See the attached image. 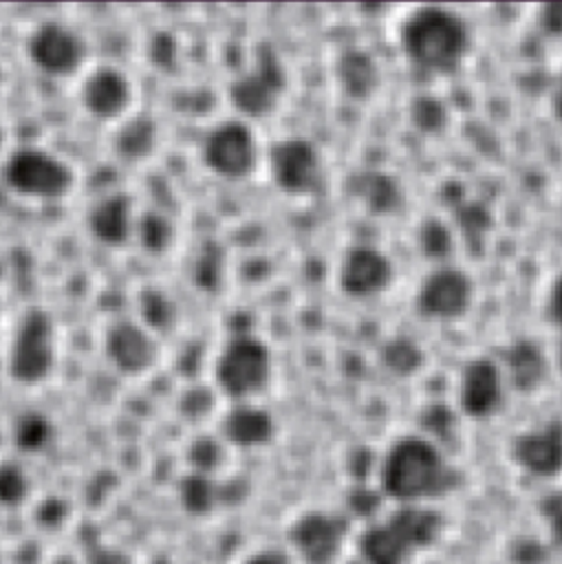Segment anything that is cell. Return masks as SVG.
<instances>
[{
    "instance_id": "obj_22",
    "label": "cell",
    "mask_w": 562,
    "mask_h": 564,
    "mask_svg": "<svg viewBox=\"0 0 562 564\" xmlns=\"http://www.w3.org/2000/svg\"><path fill=\"white\" fill-rule=\"evenodd\" d=\"M337 77L350 97H364L375 86L377 68L364 51H346L337 62Z\"/></svg>"
},
{
    "instance_id": "obj_14",
    "label": "cell",
    "mask_w": 562,
    "mask_h": 564,
    "mask_svg": "<svg viewBox=\"0 0 562 564\" xmlns=\"http://www.w3.org/2000/svg\"><path fill=\"white\" fill-rule=\"evenodd\" d=\"M90 236L106 247H121L134 236L137 214L132 198L123 192H110L97 198L86 216Z\"/></svg>"
},
{
    "instance_id": "obj_4",
    "label": "cell",
    "mask_w": 562,
    "mask_h": 564,
    "mask_svg": "<svg viewBox=\"0 0 562 564\" xmlns=\"http://www.w3.org/2000/svg\"><path fill=\"white\" fill-rule=\"evenodd\" d=\"M447 469L439 452L419 438L399 441L381 469L383 489L401 500L436 494L447 485Z\"/></svg>"
},
{
    "instance_id": "obj_21",
    "label": "cell",
    "mask_w": 562,
    "mask_h": 564,
    "mask_svg": "<svg viewBox=\"0 0 562 564\" xmlns=\"http://www.w3.org/2000/svg\"><path fill=\"white\" fill-rule=\"evenodd\" d=\"M11 438L20 452L37 454V452H44L53 443L55 425L44 412L26 410L13 421Z\"/></svg>"
},
{
    "instance_id": "obj_20",
    "label": "cell",
    "mask_w": 562,
    "mask_h": 564,
    "mask_svg": "<svg viewBox=\"0 0 562 564\" xmlns=\"http://www.w3.org/2000/svg\"><path fill=\"white\" fill-rule=\"evenodd\" d=\"M500 401V379L498 370L489 361H474L463 377L461 403L472 416L489 414Z\"/></svg>"
},
{
    "instance_id": "obj_7",
    "label": "cell",
    "mask_w": 562,
    "mask_h": 564,
    "mask_svg": "<svg viewBox=\"0 0 562 564\" xmlns=\"http://www.w3.org/2000/svg\"><path fill=\"white\" fill-rule=\"evenodd\" d=\"M287 88V73L271 46L256 53L253 66L240 73L229 86V101L242 121L269 117L282 99Z\"/></svg>"
},
{
    "instance_id": "obj_36",
    "label": "cell",
    "mask_w": 562,
    "mask_h": 564,
    "mask_svg": "<svg viewBox=\"0 0 562 564\" xmlns=\"http://www.w3.org/2000/svg\"><path fill=\"white\" fill-rule=\"evenodd\" d=\"M551 313L558 322V326L562 328V280L555 284L553 289V297H551Z\"/></svg>"
},
{
    "instance_id": "obj_10",
    "label": "cell",
    "mask_w": 562,
    "mask_h": 564,
    "mask_svg": "<svg viewBox=\"0 0 562 564\" xmlns=\"http://www.w3.org/2000/svg\"><path fill=\"white\" fill-rule=\"evenodd\" d=\"M24 53L40 73L51 77H71L84 66L86 42L73 26L46 20L26 35Z\"/></svg>"
},
{
    "instance_id": "obj_24",
    "label": "cell",
    "mask_w": 562,
    "mask_h": 564,
    "mask_svg": "<svg viewBox=\"0 0 562 564\" xmlns=\"http://www.w3.org/2000/svg\"><path fill=\"white\" fill-rule=\"evenodd\" d=\"M139 315L137 317L145 328L152 333L170 330L176 324V306L167 293L161 289H145L139 300Z\"/></svg>"
},
{
    "instance_id": "obj_19",
    "label": "cell",
    "mask_w": 562,
    "mask_h": 564,
    "mask_svg": "<svg viewBox=\"0 0 562 564\" xmlns=\"http://www.w3.org/2000/svg\"><path fill=\"white\" fill-rule=\"evenodd\" d=\"M514 454L518 463L536 474H551L562 467V427L549 425L518 438Z\"/></svg>"
},
{
    "instance_id": "obj_12",
    "label": "cell",
    "mask_w": 562,
    "mask_h": 564,
    "mask_svg": "<svg viewBox=\"0 0 562 564\" xmlns=\"http://www.w3.org/2000/svg\"><path fill=\"white\" fill-rule=\"evenodd\" d=\"M79 104L93 119L121 121L132 104V82L115 66H97L79 84Z\"/></svg>"
},
{
    "instance_id": "obj_8",
    "label": "cell",
    "mask_w": 562,
    "mask_h": 564,
    "mask_svg": "<svg viewBox=\"0 0 562 564\" xmlns=\"http://www.w3.org/2000/svg\"><path fill=\"white\" fill-rule=\"evenodd\" d=\"M201 159L220 178H247L258 165V137L242 119L218 121L203 137Z\"/></svg>"
},
{
    "instance_id": "obj_38",
    "label": "cell",
    "mask_w": 562,
    "mask_h": 564,
    "mask_svg": "<svg viewBox=\"0 0 562 564\" xmlns=\"http://www.w3.org/2000/svg\"><path fill=\"white\" fill-rule=\"evenodd\" d=\"M553 108H555L558 117H562V84H560V86H558V90H555V97H553Z\"/></svg>"
},
{
    "instance_id": "obj_11",
    "label": "cell",
    "mask_w": 562,
    "mask_h": 564,
    "mask_svg": "<svg viewBox=\"0 0 562 564\" xmlns=\"http://www.w3.org/2000/svg\"><path fill=\"white\" fill-rule=\"evenodd\" d=\"M104 355L119 375L139 377L156 364L159 346L154 333L139 319L119 317L104 333Z\"/></svg>"
},
{
    "instance_id": "obj_13",
    "label": "cell",
    "mask_w": 562,
    "mask_h": 564,
    "mask_svg": "<svg viewBox=\"0 0 562 564\" xmlns=\"http://www.w3.org/2000/svg\"><path fill=\"white\" fill-rule=\"evenodd\" d=\"M275 436V421L273 416L249 401L234 403L218 423V438L225 445L238 449H258L273 441Z\"/></svg>"
},
{
    "instance_id": "obj_25",
    "label": "cell",
    "mask_w": 562,
    "mask_h": 564,
    "mask_svg": "<svg viewBox=\"0 0 562 564\" xmlns=\"http://www.w3.org/2000/svg\"><path fill=\"white\" fill-rule=\"evenodd\" d=\"M223 253L218 245L207 242L198 249L194 262H192V280L203 291H216L223 282Z\"/></svg>"
},
{
    "instance_id": "obj_33",
    "label": "cell",
    "mask_w": 562,
    "mask_h": 564,
    "mask_svg": "<svg viewBox=\"0 0 562 564\" xmlns=\"http://www.w3.org/2000/svg\"><path fill=\"white\" fill-rule=\"evenodd\" d=\"M544 513H547V518H549V522H551L555 535L562 538V491H558V494H553L551 498H547V502H544Z\"/></svg>"
},
{
    "instance_id": "obj_32",
    "label": "cell",
    "mask_w": 562,
    "mask_h": 564,
    "mask_svg": "<svg viewBox=\"0 0 562 564\" xmlns=\"http://www.w3.org/2000/svg\"><path fill=\"white\" fill-rule=\"evenodd\" d=\"M386 361L390 368H395L397 372H408L419 364V355L417 350L408 344V341H395L386 348Z\"/></svg>"
},
{
    "instance_id": "obj_16",
    "label": "cell",
    "mask_w": 562,
    "mask_h": 564,
    "mask_svg": "<svg viewBox=\"0 0 562 564\" xmlns=\"http://www.w3.org/2000/svg\"><path fill=\"white\" fill-rule=\"evenodd\" d=\"M469 280L458 271H439L421 291V306L430 315L454 317L465 311L469 302Z\"/></svg>"
},
{
    "instance_id": "obj_9",
    "label": "cell",
    "mask_w": 562,
    "mask_h": 564,
    "mask_svg": "<svg viewBox=\"0 0 562 564\" xmlns=\"http://www.w3.org/2000/svg\"><path fill=\"white\" fill-rule=\"evenodd\" d=\"M267 167L275 187L291 196H311L324 185L322 156L317 148L302 137L275 141L269 148Z\"/></svg>"
},
{
    "instance_id": "obj_23",
    "label": "cell",
    "mask_w": 562,
    "mask_h": 564,
    "mask_svg": "<svg viewBox=\"0 0 562 564\" xmlns=\"http://www.w3.org/2000/svg\"><path fill=\"white\" fill-rule=\"evenodd\" d=\"M134 236L145 253L161 256L174 245L176 229L165 214L150 209V212H143L141 216H137Z\"/></svg>"
},
{
    "instance_id": "obj_29",
    "label": "cell",
    "mask_w": 562,
    "mask_h": 564,
    "mask_svg": "<svg viewBox=\"0 0 562 564\" xmlns=\"http://www.w3.org/2000/svg\"><path fill=\"white\" fill-rule=\"evenodd\" d=\"M26 474L15 463H0V502L15 505L26 496Z\"/></svg>"
},
{
    "instance_id": "obj_26",
    "label": "cell",
    "mask_w": 562,
    "mask_h": 564,
    "mask_svg": "<svg viewBox=\"0 0 562 564\" xmlns=\"http://www.w3.org/2000/svg\"><path fill=\"white\" fill-rule=\"evenodd\" d=\"M507 361H509L514 381L520 388H531L542 377V372H544V361H542L540 352L531 344H518L509 352Z\"/></svg>"
},
{
    "instance_id": "obj_35",
    "label": "cell",
    "mask_w": 562,
    "mask_h": 564,
    "mask_svg": "<svg viewBox=\"0 0 562 564\" xmlns=\"http://www.w3.org/2000/svg\"><path fill=\"white\" fill-rule=\"evenodd\" d=\"M542 24L551 33H562V4H549L542 11Z\"/></svg>"
},
{
    "instance_id": "obj_27",
    "label": "cell",
    "mask_w": 562,
    "mask_h": 564,
    "mask_svg": "<svg viewBox=\"0 0 562 564\" xmlns=\"http://www.w3.org/2000/svg\"><path fill=\"white\" fill-rule=\"evenodd\" d=\"M357 192L366 198V203L375 209V212H386L390 209L397 198L399 192L395 187V183L381 174H366L361 176V183L357 187Z\"/></svg>"
},
{
    "instance_id": "obj_3",
    "label": "cell",
    "mask_w": 562,
    "mask_h": 564,
    "mask_svg": "<svg viewBox=\"0 0 562 564\" xmlns=\"http://www.w3.org/2000/svg\"><path fill=\"white\" fill-rule=\"evenodd\" d=\"M406 53L425 68H452L467 46V31L463 22L443 9L417 11L401 31Z\"/></svg>"
},
{
    "instance_id": "obj_5",
    "label": "cell",
    "mask_w": 562,
    "mask_h": 564,
    "mask_svg": "<svg viewBox=\"0 0 562 564\" xmlns=\"http://www.w3.org/2000/svg\"><path fill=\"white\" fill-rule=\"evenodd\" d=\"M2 181L18 196L55 200L73 189L75 172L55 152L37 145H24L13 150L2 163Z\"/></svg>"
},
{
    "instance_id": "obj_1",
    "label": "cell",
    "mask_w": 562,
    "mask_h": 564,
    "mask_svg": "<svg viewBox=\"0 0 562 564\" xmlns=\"http://www.w3.org/2000/svg\"><path fill=\"white\" fill-rule=\"evenodd\" d=\"M57 364V326L48 311L29 306L15 322L7 346V372L20 386L46 381Z\"/></svg>"
},
{
    "instance_id": "obj_37",
    "label": "cell",
    "mask_w": 562,
    "mask_h": 564,
    "mask_svg": "<svg viewBox=\"0 0 562 564\" xmlns=\"http://www.w3.org/2000/svg\"><path fill=\"white\" fill-rule=\"evenodd\" d=\"M251 564H284V562L280 560L278 553H262V555H258Z\"/></svg>"
},
{
    "instance_id": "obj_15",
    "label": "cell",
    "mask_w": 562,
    "mask_h": 564,
    "mask_svg": "<svg viewBox=\"0 0 562 564\" xmlns=\"http://www.w3.org/2000/svg\"><path fill=\"white\" fill-rule=\"evenodd\" d=\"M390 280L388 260L368 247H357L346 253L339 267V284L348 295H372Z\"/></svg>"
},
{
    "instance_id": "obj_6",
    "label": "cell",
    "mask_w": 562,
    "mask_h": 564,
    "mask_svg": "<svg viewBox=\"0 0 562 564\" xmlns=\"http://www.w3.org/2000/svg\"><path fill=\"white\" fill-rule=\"evenodd\" d=\"M439 520L423 509H401L388 522L372 527L364 540L361 551L370 564H403L419 546L432 542Z\"/></svg>"
},
{
    "instance_id": "obj_31",
    "label": "cell",
    "mask_w": 562,
    "mask_h": 564,
    "mask_svg": "<svg viewBox=\"0 0 562 564\" xmlns=\"http://www.w3.org/2000/svg\"><path fill=\"white\" fill-rule=\"evenodd\" d=\"M183 502L192 509H205L212 505L214 498V487L212 480L205 474H190L181 487Z\"/></svg>"
},
{
    "instance_id": "obj_18",
    "label": "cell",
    "mask_w": 562,
    "mask_h": 564,
    "mask_svg": "<svg viewBox=\"0 0 562 564\" xmlns=\"http://www.w3.org/2000/svg\"><path fill=\"white\" fill-rule=\"evenodd\" d=\"M156 145H159V126L148 115H132L121 119L112 137L115 154L128 163H139L150 159Z\"/></svg>"
},
{
    "instance_id": "obj_30",
    "label": "cell",
    "mask_w": 562,
    "mask_h": 564,
    "mask_svg": "<svg viewBox=\"0 0 562 564\" xmlns=\"http://www.w3.org/2000/svg\"><path fill=\"white\" fill-rule=\"evenodd\" d=\"M179 410L190 421L205 419L214 410V392L207 386H190L179 399Z\"/></svg>"
},
{
    "instance_id": "obj_28",
    "label": "cell",
    "mask_w": 562,
    "mask_h": 564,
    "mask_svg": "<svg viewBox=\"0 0 562 564\" xmlns=\"http://www.w3.org/2000/svg\"><path fill=\"white\" fill-rule=\"evenodd\" d=\"M223 441L209 434L196 436L187 447V460L192 463L196 474H209L223 458Z\"/></svg>"
},
{
    "instance_id": "obj_17",
    "label": "cell",
    "mask_w": 562,
    "mask_h": 564,
    "mask_svg": "<svg viewBox=\"0 0 562 564\" xmlns=\"http://www.w3.org/2000/svg\"><path fill=\"white\" fill-rule=\"evenodd\" d=\"M339 522L324 513H309L293 527V542L311 562H326L339 544Z\"/></svg>"
},
{
    "instance_id": "obj_34",
    "label": "cell",
    "mask_w": 562,
    "mask_h": 564,
    "mask_svg": "<svg viewBox=\"0 0 562 564\" xmlns=\"http://www.w3.org/2000/svg\"><path fill=\"white\" fill-rule=\"evenodd\" d=\"M441 108H439V104H434V101H421L419 106H417V121H419V126H423V128H432V126H436L439 121H441Z\"/></svg>"
},
{
    "instance_id": "obj_2",
    "label": "cell",
    "mask_w": 562,
    "mask_h": 564,
    "mask_svg": "<svg viewBox=\"0 0 562 564\" xmlns=\"http://www.w3.org/2000/svg\"><path fill=\"white\" fill-rule=\"evenodd\" d=\"M273 359L269 346L249 333L231 335L214 361V381L220 394L242 403L264 392Z\"/></svg>"
}]
</instances>
